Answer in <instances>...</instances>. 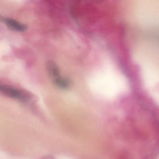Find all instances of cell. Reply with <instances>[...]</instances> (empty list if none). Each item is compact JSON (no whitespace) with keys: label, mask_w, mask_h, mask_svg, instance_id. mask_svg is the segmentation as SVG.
Here are the masks:
<instances>
[{"label":"cell","mask_w":159,"mask_h":159,"mask_svg":"<svg viewBox=\"0 0 159 159\" xmlns=\"http://www.w3.org/2000/svg\"><path fill=\"white\" fill-rule=\"evenodd\" d=\"M0 91L2 94L8 97L23 102L27 101L28 98L23 91L5 84H1Z\"/></svg>","instance_id":"obj_1"},{"label":"cell","mask_w":159,"mask_h":159,"mask_svg":"<svg viewBox=\"0 0 159 159\" xmlns=\"http://www.w3.org/2000/svg\"><path fill=\"white\" fill-rule=\"evenodd\" d=\"M1 20L9 29L13 31L23 32L27 29V26L25 25L22 24L12 18L1 17Z\"/></svg>","instance_id":"obj_2"},{"label":"cell","mask_w":159,"mask_h":159,"mask_svg":"<svg viewBox=\"0 0 159 159\" xmlns=\"http://www.w3.org/2000/svg\"><path fill=\"white\" fill-rule=\"evenodd\" d=\"M47 69L49 75L52 79L53 81L60 78V70L57 65L53 62L49 61L47 64Z\"/></svg>","instance_id":"obj_3"},{"label":"cell","mask_w":159,"mask_h":159,"mask_svg":"<svg viewBox=\"0 0 159 159\" xmlns=\"http://www.w3.org/2000/svg\"><path fill=\"white\" fill-rule=\"evenodd\" d=\"M55 86L62 90H67L71 85V81L69 79L61 77L53 81Z\"/></svg>","instance_id":"obj_4"}]
</instances>
